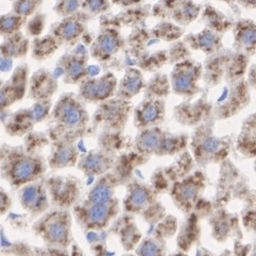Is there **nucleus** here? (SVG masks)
<instances>
[{
  "mask_svg": "<svg viewBox=\"0 0 256 256\" xmlns=\"http://www.w3.org/2000/svg\"><path fill=\"white\" fill-rule=\"evenodd\" d=\"M47 160L32 148L4 146L0 148V176L13 190L45 178Z\"/></svg>",
  "mask_w": 256,
  "mask_h": 256,
  "instance_id": "1",
  "label": "nucleus"
},
{
  "mask_svg": "<svg viewBox=\"0 0 256 256\" xmlns=\"http://www.w3.org/2000/svg\"><path fill=\"white\" fill-rule=\"evenodd\" d=\"M215 119L208 120L194 128L190 136L188 149L200 168L212 164H221L228 160L234 144L233 135H218L215 132Z\"/></svg>",
  "mask_w": 256,
  "mask_h": 256,
  "instance_id": "2",
  "label": "nucleus"
},
{
  "mask_svg": "<svg viewBox=\"0 0 256 256\" xmlns=\"http://www.w3.org/2000/svg\"><path fill=\"white\" fill-rule=\"evenodd\" d=\"M54 126L50 136L54 138H67L76 140L86 132L90 117L84 101L74 94L60 97L50 112Z\"/></svg>",
  "mask_w": 256,
  "mask_h": 256,
  "instance_id": "3",
  "label": "nucleus"
},
{
  "mask_svg": "<svg viewBox=\"0 0 256 256\" xmlns=\"http://www.w3.org/2000/svg\"><path fill=\"white\" fill-rule=\"evenodd\" d=\"M202 81L206 90L220 84H230L246 78L250 58L233 49L222 48L206 56L203 63Z\"/></svg>",
  "mask_w": 256,
  "mask_h": 256,
  "instance_id": "4",
  "label": "nucleus"
},
{
  "mask_svg": "<svg viewBox=\"0 0 256 256\" xmlns=\"http://www.w3.org/2000/svg\"><path fill=\"white\" fill-rule=\"evenodd\" d=\"M149 158L138 152L124 153L119 156L115 166L97 178L88 192L86 200L92 203H106L113 200L119 186L126 185L132 180V172L136 166L146 163Z\"/></svg>",
  "mask_w": 256,
  "mask_h": 256,
  "instance_id": "5",
  "label": "nucleus"
},
{
  "mask_svg": "<svg viewBox=\"0 0 256 256\" xmlns=\"http://www.w3.org/2000/svg\"><path fill=\"white\" fill-rule=\"evenodd\" d=\"M70 210L50 208L32 224V231L45 246L70 250L74 240Z\"/></svg>",
  "mask_w": 256,
  "mask_h": 256,
  "instance_id": "6",
  "label": "nucleus"
},
{
  "mask_svg": "<svg viewBox=\"0 0 256 256\" xmlns=\"http://www.w3.org/2000/svg\"><path fill=\"white\" fill-rule=\"evenodd\" d=\"M124 212L140 216L149 226H156L166 216V208L158 200V192L151 184L132 178L126 184Z\"/></svg>",
  "mask_w": 256,
  "mask_h": 256,
  "instance_id": "7",
  "label": "nucleus"
},
{
  "mask_svg": "<svg viewBox=\"0 0 256 256\" xmlns=\"http://www.w3.org/2000/svg\"><path fill=\"white\" fill-rule=\"evenodd\" d=\"M190 135L172 133L162 126L138 131L134 138V151L147 158L174 156L188 149Z\"/></svg>",
  "mask_w": 256,
  "mask_h": 256,
  "instance_id": "8",
  "label": "nucleus"
},
{
  "mask_svg": "<svg viewBox=\"0 0 256 256\" xmlns=\"http://www.w3.org/2000/svg\"><path fill=\"white\" fill-rule=\"evenodd\" d=\"M122 133L102 132L99 148L90 150L79 158L76 168L86 176H101L115 166L117 152L124 146Z\"/></svg>",
  "mask_w": 256,
  "mask_h": 256,
  "instance_id": "9",
  "label": "nucleus"
},
{
  "mask_svg": "<svg viewBox=\"0 0 256 256\" xmlns=\"http://www.w3.org/2000/svg\"><path fill=\"white\" fill-rule=\"evenodd\" d=\"M76 224L88 234L100 232L114 222L120 214V201L114 198L106 203H92L84 199L72 208Z\"/></svg>",
  "mask_w": 256,
  "mask_h": 256,
  "instance_id": "10",
  "label": "nucleus"
},
{
  "mask_svg": "<svg viewBox=\"0 0 256 256\" xmlns=\"http://www.w3.org/2000/svg\"><path fill=\"white\" fill-rule=\"evenodd\" d=\"M206 185V172L202 169H198L194 170L182 180L174 182L169 186L168 194L178 210L187 215L198 208Z\"/></svg>",
  "mask_w": 256,
  "mask_h": 256,
  "instance_id": "11",
  "label": "nucleus"
},
{
  "mask_svg": "<svg viewBox=\"0 0 256 256\" xmlns=\"http://www.w3.org/2000/svg\"><path fill=\"white\" fill-rule=\"evenodd\" d=\"M251 102V86L246 78L224 84L220 95L212 102V118L226 120L240 114Z\"/></svg>",
  "mask_w": 256,
  "mask_h": 256,
  "instance_id": "12",
  "label": "nucleus"
},
{
  "mask_svg": "<svg viewBox=\"0 0 256 256\" xmlns=\"http://www.w3.org/2000/svg\"><path fill=\"white\" fill-rule=\"evenodd\" d=\"M202 74L203 64L192 58L174 64L169 74L172 92L184 99H194L204 90L199 84Z\"/></svg>",
  "mask_w": 256,
  "mask_h": 256,
  "instance_id": "13",
  "label": "nucleus"
},
{
  "mask_svg": "<svg viewBox=\"0 0 256 256\" xmlns=\"http://www.w3.org/2000/svg\"><path fill=\"white\" fill-rule=\"evenodd\" d=\"M132 110L131 101L113 97L99 104L92 115V124L102 132L122 133Z\"/></svg>",
  "mask_w": 256,
  "mask_h": 256,
  "instance_id": "14",
  "label": "nucleus"
},
{
  "mask_svg": "<svg viewBox=\"0 0 256 256\" xmlns=\"http://www.w3.org/2000/svg\"><path fill=\"white\" fill-rule=\"evenodd\" d=\"M51 208L70 210L81 201L82 186L74 176L54 174L45 178Z\"/></svg>",
  "mask_w": 256,
  "mask_h": 256,
  "instance_id": "15",
  "label": "nucleus"
},
{
  "mask_svg": "<svg viewBox=\"0 0 256 256\" xmlns=\"http://www.w3.org/2000/svg\"><path fill=\"white\" fill-rule=\"evenodd\" d=\"M51 101H38L32 106L17 110L4 122L6 131L12 136L29 134L36 124L45 120L50 114Z\"/></svg>",
  "mask_w": 256,
  "mask_h": 256,
  "instance_id": "16",
  "label": "nucleus"
},
{
  "mask_svg": "<svg viewBox=\"0 0 256 256\" xmlns=\"http://www.w3.org/2000/svg\"><path fill=\"white\" fill-rule=\"evenodd\" d=\"M202 4L194 0H160L152 8V14L168 20L181 27H186L199 18Z\"/></svg>",
  "mask_w": 256,
  "mask_h": 256,
  "instance_id": "17",
  "label": "nucleus"
},
{
  "mask_svg": "<svg viewBox=\"0 0 256 256\" xmlns=\"http://www.w3.org/2000/svg\"><path fill=\"white\" fill-rule=\"evenodd\" d=\"M210 117H212V101L208 99V90H204L199 98L185 99L174 108L176 122L184 126L196 128Z\"/></svg>",
  "mask_w": 256,
  "mask_h": 256,
  "instance_id": "18",
  "label": "nucleus"
},
{
  "mask_svg": "<svg viewBox=\"0 0 256 256\" xmlns=\"http://www.w3.org/2000/svg\"><path fill=\"white\" fill-rule=\"evenodd\" d=\"M18 201L22 208L33 218L38 219L51 208L45 178L29 183L18 190Z\"/></svg>",
  "mask_w": 256,
  "mask_h": 256,
  "instance_id": "19",
  "label": "nucleus"
},
{
  "mask_svg": "<svg viewBox=\"0 0 256 256\" xmlns=\"http://www.w3.org/2000/svg\"><path fill=\"white\" fill-rule=\"evenodd\" d=\"M240 217L228 212L224 208L212 210L208 216V224L212 230V236L218 242H226L230 238L242 240Z\"/></svg>",
  "mask_w": 256,
  "mask_h": 256,
  "instance_id": "20",
  "label": "nucleus"
},
{
  "mask_svg": "<svg viewBox=\"0 0 256 256\" xmlns=\"http://www.w3.org/2000/svg\"><path fill=\"white\" fill-rule=\"evenodd\" d=\"M117 79L112 72L102 74L99 78H92L81 82L79 97L85 102L101 104L115 97L117 90Z\"/></svg>",
  "mask_w": 256,
  "mask_h": 256,
  "instance_id": "21",
  "label": "nucleus"
},
{
  "mask_svg": "<svg viewBox=\"0 0 256 256\" xmlns=\"http://www.w3.org/2000/svg\"><path fill=\"white\" fill-rule=\"evenodd\" d=\"M166 117V100L144 98L133 110V124L138 131L160 126Z\"/></svg>",
  "mask_w": 256,
  "mask_h": 256,
  "instance_id": "22",
  "label": "nucleus"
},
{
  "mask_svg": "<svg viewBox=\"0 0 256 256\" xmlns=\"http://www.w3.org/2000/svg\"><path fill=\"white\" fill-rule=\"evenodd\" d=\"M74 142V140L67 138L52 140L49 158L47 160V164L50 169L60 170L76 166L80 156Z\"/></svg>",
  "mask_w": 256,
  "mask_h": 256,
  "instance_id": "23",
  "label": "nucleus"
},
{
  "mask_svg": "<svg viewBox=\"0 0 256 256\" xmlns=\"http://www.w3.org/2000/svg\"><path fill=\"white\" fill-rule=\"evenodd\" d=\"M232 49L251 58L256 54V22L240 17L235 20L232 28Z\"/></svg>",
  "mask_w": 256,
  "mask_h": 256,
  "instance_id": "24",
  "label": "nucleus"
},
{
  "mask_svg": "<svg viewBox=\"0 0 256 256\" xmlns=\"http://www.w3.org/2000/svg\"><path fill=\"white\" fill-rule=\"evenodd\" d=\"M124 46V40L115 28H106L100 32L90 47V54L100 62L114 58Z\"/></svg>",
  "mask_w": 256,
  "mask_h": 256,
  "instance_id": "25",
  "label": "nucleus"
},
{
  "mask_svg": "<svg viewBox=\"0 0 256 256\" xmlns=\"http://www.w3.org/2000/svg\"><path fill=\"white\" fill-rule=\"evenodd\" d=\"M108 230L118 237L126 252L134 251L142 240V234L135 222L134 216L126 212L118 216Z\"/></svg>",
  "mask_w": 256,
  "mask_h": 256,
  "instance_id": "26",
  "label": "nucleus"
},
{
  "mask_svg": "<svg viewBox=\"0 0 256 256\" xmlns=\"http://www.w3.org/2000/svg\"><path fill=\"white\" fill-rule=\"evenodd\" d=\"M224 36L208 28H203L200 32L188 33L183 36V42L192 50L201 51L206 56L220 51L224 46Z\"/></svg>",
  "mask_w": 256,
  "mask_h": 256,
  "instance_id": "27",
  "label": "nucleus"
},
{
  "mask_svg": "<svg viewBox=\"0 0 256 256\" xmlns=\"http://www.w3.org/2000/svg\"><path fill=\"white\" fill-rule=\"evenodd\" d=\"M200 215V212L194 210L187 214L181 226H178L176 233L178 250L188 253L192 246L199 242L201 236Z\"/></svg>",
  "mask_w": 256,
  "mask_h": 256,
  "instance_id": "28",
  "label": "nucleus"
},
{
  "mask_svg": "<svg viewBox=\"0 0 256 256\" xmlns=\"http://www.w3.org/2000/svg\"><path fill=\"white\" fill-rule=\"evenodd\" d=\"M27 70L18 68L12 78L0 88V112L10 108L15 102L20 100L26 90L27 84Z\"/></svg>",
  "mask_w": 256,
  "mask_h": 256,
  "instance_id": "29",
  "label": "nucleus"
},
{
  "mask_svg": "<svg viewBox=\"0 0 256 256\" xmlns=\"http://www.w3.org/2000/svg\"><path fill=\"white\" fill-rule=\"evenodd\" d=\"M235 149L246 158H256V112L242 122L235 140Z\"/></svg>",
  "mask_w": 256,
  "mask_h": 256,
  "instance_id": "30",
  "label": "nucleus"
},
{
  "mask_svg": "<svg viewBox=\"0 0 256 256\" xmlns=\"http://www.w3.org/2000/svg\"><path fill=\"white\" fill-rule=\"evenodd\" d=\"M194 166L197 165H196L190 150L187 149L176 156L172 164L158 169L170 186L174 182L182 180L183 178L192 174L194 170Z\"/></svg>",
  "mask_w": 256,
  "mask_h": 256,
  "instance_id": "31",
  "label": "nucleus"
},
{
  "mask_svg": "<svg viewBox=\"0 0 256 256\" xmlns=\"http://www.w3.org/2000/svg\"><path fill=\"white\" fill-rule=\"evenodd\" d=\"M144 85L146 83H144L142 72L140 70L134 67L126 68L124 78L117 85L115 97L130 101L144 90Z\"/></svg>",
  "mask_w": 256,
  "mask_h": 256,
  "instance_id": "32",
  "label": "nucleus"
},
{
  "mask_svg": "<svg viewBox=\"0 0 256 256\" xmlns=\"http://www.w3.org/2000/svg\"><path fill=\"white\" fill-rule=\"evenodd\" d=\"M200 16L204 28L219 33L221 36H224L226 32L232 31L235 22L232 17L226 15L224 12L208 4L203 6Z\"/></svg>",
  "mask_w": 256,
  "mask_h": 256,
  "instance_id": "33",
  "label": "nucleus"
},
{
  "mask_svg": "<svg viewBox=\"0 0 256 256\" xmlns=\"http://www.w3.org/2000/svg\"><path fill=\"white\" fill-rule=\"evenodd\" d=\"M58 88L56 82L49 72L40 70L34 74L30 83L29 96L36 102L50 100Z\"/></svg>",
  "mask_w": 256,
  "mask_h": 256,
  "instance_id": "34",
  "label": "nucleus"
},
{
  "mask_svg": "<svg viewBox=\"0 0 256 256\" xmlns=\"http://www.w3.org/2000/svg\"><path fill=\"white\" fill-rule=\"evenodd\" d=\"M84 31V24L78 18L68 16L52 29L54 36L58 42H72L78 38Z\"/></svg>",
  "mask_w": 256,
  "mask_h": 256,
  "instance_id": "35",
  "label": "nucleus"
},
{
  "mask_svg": "<svg viewBox=\"0 0 256 256\" xmlns=\"http://www.w3.org/2000/svg\"><path fill=\"white\" fill-rule=\"evenodd\" d=\"M170 92H172V86H170L169 76L166 74H154L144 88V98L150 99L166 100Z\"/></svg>",
  "mask_w": 256,
  "mask_h": 256,
  "instance_id": "36",
  "label": "nucleus"
},
{
  "mask_svg": "<svg viewBox=\"0 0 256 256\" xmlns=\"http://www.w3.org/2000/svg\"><path fill=\"white\" fill-rule=\"evenodd\" d=\"M134 254L135 256H167L166 240L154 234L142 237Z\"/></svg>",
  "mask_w": 256,
  "mask_h": 256,
  "instance_id": "37",
  "label": "nucleus"
},
{
  "mask_svg": "<svg viewBox=\"0 0 256 256\" xmlns=\"http://www.w3.org/2000/svg\"><path fill=\"white\" fill-rule=\"evenodd\" d=\"M153 38L164 42H176L184 36V28L172 22L165 20L158 24L154 28L149 31Z\"/></svg>",
  "mask_w": 256,
  "mask_h": 256,
  "instance_id": "38",
  "label": "nucleus"
},
{
  "mask_svg": "<svg viewBox=\"0 0 256 256\" xmlns=\"http://www.w3.org/2000/svg\"><path fill=\"white\" fill-rule=\"evenodd\" d=\"M86 58L85 56H68L65 62V81L76 83L82 79L86 72Z\"/></svg>",
  "mask_w": 256,
  "mask_h": 256,
  "instance_id": "39",
  "label": "nucleus"
},
{
  "mask_svg": "<svg viewBox=\"0 0 256 256\" xmlns=\"http://www.w3.org/2000/svg\"><path fill=\"white\" fill-rule=\"evenodd\" d=\"M28 50V40H26L22 34L16 32L6 40L2 45V51L4 56L17 58L24 54Z\"/></svg>",
  "mask_w": 256,
  "mask_h": 256,
  "instance_id": "40",
  "label": "nucleus"
},
{
  "mask_svg": "<svg viewBox=\"0 0 256 256\" xmlns=\"http://www.w3.org/2000/svg\"><path fill=\"white\" fill-rule=\"evenodd\" d=\"M20 253L17 256H70V250H62L56 248H49V246H22V249L16 248L14 252Z\"/></svg>",
  "mask_w": 256,
  "mask_h": 256,
  "instance_id": "41",
  "label": "nucleus"
},
{
  "mask_svg": "<svg viewBox=\"0 0 256 256\" xmlns=\"http://www.w3.org/2000/svg\"><path fill=\"white\" fill-rule=\"evenodd\" d=\"M154 228V234L163 240H167L168 238H172L174 235L178 233V219L172 215H166L163 219H162L158 224H156Z\"/></svg>",
  "mask_w": 256,
  "mask_h": 256,
  "instance_id": "42",
  "label": "nucleus"
},
{
  "mask_svg": "<svg viewBox=\"0 0 256 256\" xmlns=\"http://www.w3.org/2000/svg\"><path fill=\"white\" fill-rule=\"evenodd\" d=\"M58 46V40L54 36H45L36 40L33 44V54L36 58H42L54 54Z\"/></svg>",
  "mask_w": 256,
  "mask_h": 256,
  "instance_id": "43",
  "label": "nucleus"
},
{
  "mask_svg": "<svg viewBox=\"0 0 256 256\" xmlns=\"http://www.w3.org/2000/svg\"><path fill=\"white\" fill-rule=\"evenodd\" d=\"M192 56V51L181 40H176L168 49V64L174 65Z\"/></svg>",
  "mask_w": 256,
  "mask_h": 256,
  "instance_id": "44",
  "label": "nucleus"
},
{
  "mask_svg": "<svg viewBox=\"0 0 256 256\" xmlns=\"http://www.w3.org/2000/svg\"><path fill=\"white\" fill-rule=\"evenodd\" d=\"M24 22V17L17 14H8L0 16V33L6 34V36H12V34L18 32Z\"/></svg>",
  "mask_w": 256,
  "mask_h": 256,
  "instance_id": "45",
  "label": "nucleus"
},
{
  "mask_svg": "<svg viewBox=\"0 0 256 256\" xmlns=\"http://www.w3.org/2000/svg\"><path fill=\"white\" fill-rule=\"evenodd\" d=\"M240 221L246 232L256 236V208H246L240 214Z\"/></svg>",
  "mask_w": 256,
  "mask_h": 256,
  "instance_id": "46",
  "label": "nucleus"
},
{
  "mask_svg": "<svg viewBox=\"0 0 256 256\" xmlns=\"http://www.w3.org/2000/svg\"><path fill=\"white\" fill-rule=\"evenodd\" d=\"M82 6H84L90 13L99 14L104 13L108 10L110 2L108 0H85L82 4Z\"/></svg>",
  "mask_w": 256,
  "mask_h": 256,
  "instance_id": "47",
  "label": "nucleus"
},
{
  "mask_svg": "<svg viewBox=\"0 0 256 256\" xmlns=\"http://www.w3.org/2000/svg\"><path fill=\"white\" fill-rule=\"evenodd\" d=\"M80 2L81 0H62L61 4H58L56 11L63 14L64 16H72V13L78 10Z\"/></svg>",
  "mask_w": 256,
  "mask_h": 256,
  "instance_id": "48",
  "label": "nucleus"
},
{
  "mask_svg": "<svg viewBox=\"0 0 256 256\" xmlns=\"http://www.w3.org/2000/svg\"><path fill=\"white\" fill-rule=\"evenodd\" d=\"M12 208V199L4 188L0 187V217L4 216Z\"/></svg>",
  "mask_w": 256,
  "mask_h": 256,
  "instance_id": "49",
  "label": "nucleus"
},
{
  "mask_svg": "<svg viewBox=\"0 0 256 256\" xmlns=\"http://www.w3.org/2000/svg\"><path fill=\"white\" fill-rule=\"evenodd\" d=\"M246 80L251 88L256 90V64H251L249 66L248 74H246Z\"/></svg>",
  "mask_w": 256,
  "mask_h": 256,
  "instance_id": "50",
  "label": "nucleus"
},
{
  "mask_svg": "<svg viewBox=\"0 0 256 256\" xmlns=\"http://www.w3.org/2000/svg\"><path fill=\"white\" fill-rule=\"evenodd\" d=\"M110 2H112V4L122 8H130L140 4L142 0H110Z\"/></svg>",
  "mask_w": 256,
  "mask_h": 256,
  "instance_id": "51",
  "label": "nucleus"
},
{
  "mask_svg": "<svg viewBox=\"0 0 256 256\" xmlns=\"http://www.w3.org/2000/svg\"><path fill=\"white\" fill-rule=\"evenodd\" d=\"M237 6L246 10H256V0H237Z\"/></svg>",
  "mask_w": 256,
  "mask_h": 256,
  "instance_id": "52",
  "label": "nucleus"
},
{
  "mask_svg": "<svg viewBox=\"0 0 256 256\" xmlns=\"http://www.w3.org/2000/svg\"><path fill=\"white\" fill-rule=\"evenodd\" d=\"M218 2H224V4H226L230 8H233V11L238 15L240 14V11H238V6H237V0H218Z\"/></svg>",
  "mask_w": 256,
  "mask_h": 256,
  "instance_id": "53",
  "label": "nucleus"
},
{
  "mask_svg": "<svg viewBox=\"0 0 256 256\" xmlns=\"http://www.w3.org/2000/svg\"><path fill=\"white\" fill-rule=\"evenodd\" d=\"M70 256H84V253L82 252L80 246L76 244V242L72 244V253H70Z\"/></svg>",
  "mask_w": 256,
  "mask_h": 256,
  "instance_id": "54",
  "label": "nucleus"
},
{
  "mask_svg": "<svg viewBox=\"0 0 256 256\" xmlns=\"http://www.w3.org/2000/svg\"><path fill=\"white\" fill-rule=\"evenodd\" d=\"M197 256H215L214 253H212L210 251H208V249L204 248H198L197 250Z\"/></svg>",
  "mask_w": 256,
  "mask_h": 256,
  "instance_id": "55",
  "label": "nucleus"
},
{
  "mask_svg": "<svg viewBox=\"0 0 256 256\" xmlns=\"http://www.w3.org/2000/svg\"><path fill=\"white\" fill-rule=\"evenodd\" d=\"M167 256H188V254L183 252V251L178 250L176 252H174V253H172V254H169V255H167Z\"/></svg>",
  "mask_w": 256,
  "mask_h": 256,
  "instance_id": "56",
  "label": "nucleus"
},
{
  "mask_svg": "<svg viewBox=\"0 0 256 256\" xmlns=\"http://www.w3.org/2000/svg\"><path fill=\"white\" fill-rule=\"evenodd\" d=\"M249 256H256V240H254V242L252 244V249L250 251Z\"/></svg>",
  "mask_w": 256,
  "mask_h": 256,
  "instance_id": "57",
  "label": "nucleus"
},
{
  "mask_svg": "<svg viewBox=\"0 0 256 256\" xmlns=\"http://www.w3.org/2000/svg\"><path fill=\"white\" fill-rule=\"evenodd\" d=\"M218 256H233V252L230 251L228 249H226V250H224L222 253L219 254Z\"/></svg>",
  "mask_w": 256,
  "mask_h": 256,
  "instance_id": "58",
  "label": "nucleus"
},
{
  "mask_svg": "<svg viewBox=\"0 0 256 256\" xmlns=\"http://www.w3.org/2000/svg\"><path fill=\"white\" fill-rule=\"evenodd\" d=\"M120 256H135V254L130 253V252H128V253H126V254H124V255H120Z\"/></svg>",
  "mask_w": 256,
  "mask_h": 256,
  "instance_id": "59",
  "label": "nucleus"
},
{
  "mask_svg": "<svg viewBox=\"0 0 256 256\" xmlns=\"http://www.w3.org/2000/svg\"><path fill=\"white\" fill-rule=\"evenodd\" d=\"M254 172H256V158H255V162H254Z\"/></svg>",
  "mask_w": 256,
  "mask_h": 256,
  "instance_id": "60",
  "label": "nucleus"
},
{
  "mask_svg": "<svg viewBox=\"0 0 256 256\" xmlns=\"http://www.w3.org/2000/svg\"><path fill=\"white\" fill-rule=\"evenodd\" d=\"M254 208H256V204H255V206H254Z\"/></svg>",
  "mask_w": 256,
  "mask_h": 256,
  "instance_id": "61",
  "label": "nucleus"
}]
</instances>
